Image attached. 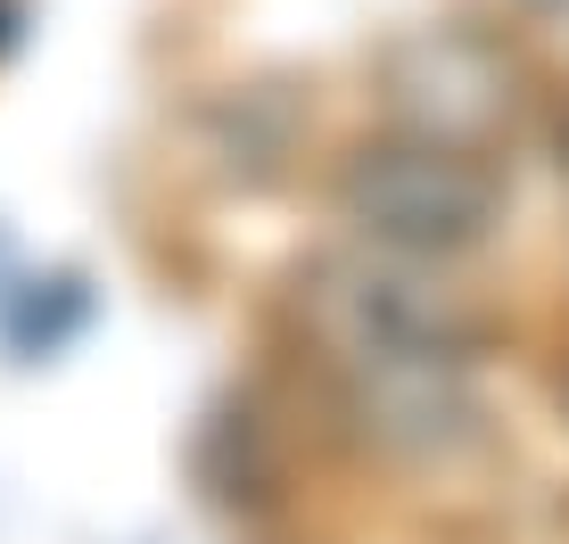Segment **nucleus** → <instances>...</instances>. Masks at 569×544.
<instances>
[{
	"label": "nucleus",
	"mask_w": 569,
	"mask_h": 544,
	"mask_svg": "<svg viewBox=\"0 0 569 544\" xmlns=\"http://www.w3.org/2000/svg\"><path fill=\"white\" fill-rule=\"evenodd\" d=\"M347 215L388 256H455L487 231L496 190L446 141H388V149H363L347 173Z\"/></svg>",
	"instance_id": "nucleus-2"
},
{
	"label": "nucleus",
	"mask_w": 569,
	"mask_h": 544,
	"mask_svg": "<svg viewBox=\"0 0 569 544\" xmlns=\"http://www.w3.org/2000/svg\"><path fill=\"white\" fill-rule=\"evenodd\" d=\"M413 264L421 256L330 264L313 281V330L371 421L438 437L446 421H462V314Z\"/></svg>",
	"instance_id": "nucleus-1"
}]
</instances>
